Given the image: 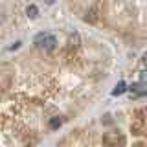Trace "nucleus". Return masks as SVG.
<instances>
[{
	"label": "nucleus",
	"instance_id": "f257e3e1",
	"mask_svg": "<svg viewBox=\"0 0 147 147\" xmlns=\"http://www.w3.org/2000/svg\"><path fill=\"white\" fill-rule=\"evenodd\" d=\"M33 44L37 48L44 50V52H52L57 46V39H55V35L48 33V31H40V33H37L33 37Z\"/></svg>",
	"mask_w": 147,
	"mask_h": 147
},
{
	"label": "nucleus",
	"instance_id": "f03ea898",
	"mask_svg": "<svg viewBox=\"0 0 147 147\" xmlns=\"http://www.w3.org/2000/svg\"><path fill=\"white\" fill-rule=\"evenodd\" d=\"M145 127H147V123H145V109H138L136 116H134V119H132V123H131V132L134 136H142V134H145Z\"/></svg>",
	"mask_w": 147,
	"mask_h": 147
},
{
	"label": "nucleus",
	"instance_id": "7ed1b4c3",
	"mask_svg": "<svg viewBox=\"0 0 147 147\" xmlns=\"http://www.w3.org/2000/svg\"><path fill=\"white\" fill-rule=\"evenodd\" d=\"M103 144L105 145H123L125 144V138H123L121 132H107V134H103Z\"/></svg>",
	"mask_w": 147,
	"mask_h": 147
},
{
	"label": "nucleus",
	"instance_id": "20e7f679",
	"mask_svg": "<svg viewBox=\"0 0 147 147\" xmlns=\"http://www.w3.org/2000/svg\"><path fill=\"white\" fill-rule=\"evenodd\" d=\"M98 20H99V9H98V6H92L88 11H86V15H85V22L96 24Z\"/></svg>",
	"mask_w": 147,
	"mask_h": 147
},
{
	"label": "nucleus",
	"instance_id": "39448f33",
	"mask_svg": "<svg viewBox=\"0 0 147 147\" xmlns=\"http://www.w3.org/2000/svg\"><path fill=\"white\" fill-rule=\"evenodd\" d=\"M68 48L70 50H76V48H79V35L77 33H74L70 37V42H68Z\"/></svg>",
	"mask_w": 147,
	"mask_h": 147
},
{
	"label": "nucleus",
	"instance_id": "423d86ee",
	"mask_svg": "<svg viewBox=\"0 0 147 147\" xmlns=\"http://www.w3.org/2000/svg\"><path fill=\"white\" fill-rule=\"evenodd\" d=\"M26 13H28V17L30 18H37V15H39V9H37V6H28V9H26Z\"/></svg>",
	"mask_w": 147,
	"mask_h": 147
},
{
	"label": "nucleus",
	"instance_id": "0eeeda50",
	"mask_svg": "<svg viewBox=\"0 0 147 147\" xmlns=\"http://www.w3.org/2000/svg\"><path fill=\"white\" fill-rule=\"evenodd\" d=\"M123 92H125V83L119 81L118 85H116V88L112 90V96H119V94H123Z\"/></svg>",
	"mask_w": 147,
	"mask_h": 147
},
{
	"label": "nucleus",
	"instance_id": "6e6552de",
	"mask_svg": "<svg viewBox=\"0 0 147 147\" xmlns=\"http://www.w3.org/2000/svg\"><path fill=\"white\" fill-rule=\"evenodd\" d=\"M61 119H59V118H53L52 119V121H50V127H52V129H57V127H61Z\"/></svg>",
	"mask_w": 147,
	"mask_h": 147
},
{
	"label": "nucleus",
	"instance_id": "1a4fd4ad",
	"mask_svg": "<svg viewBox=\"0 0 147 147\" xmlns=\"http://www.w3.org/2000/svg\"><path fill=\"white\" fill-rule=\"evenodd\" d=\"M18 46H20V42H15V44H13V46H9V50H17Z\"/></svg>",
	"mask_w": 147,
	"mask_h": 147
},
{
	"label": "nucleus",
	"instance_id": "9d476101",
	"mask_svg": "<svg viewBox=\"0 0 147 147\" xmlns=\"http://www.w3.org/2000/svg\"><path fill=\"white\" fill-rule=\"evenodd\" d=\"M46 4H53V0H46Z\"/></svg>",
	"mask_w": 147,
	"mask_h": 147
}]
</instances>
